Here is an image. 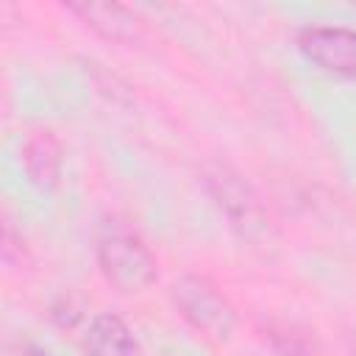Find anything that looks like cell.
<instances>
[{
    "mask_svg": "<svg viewBox=\"0 0 356 356\" xmlns=\"http://www.w3.org/2000/svg\"><path fill=\"white\" fill-rule=\"evenodd\" d=\"M36 356H47V353H36Z\"/></svg>",
    "mask_w": 356,
    "mask_h": 356,
    "instance_id": "obj_8",
    "label": "cell"
},
{
    "mask_svg": "<svg viewBox=\"0 0 356 356\" xmlns=\"http://www.w3.org/2000/svg\"><path fill=\"white\" fill-rule=\"evenodd\" d=\"M298 44L303 56L320 70L356 78V31L339 25H314L300 33Z\"/></svg>",
    "mask_w": 356,
    "mask_h": 356,
    "instance_id": "obj_4",
    "label": "cell"
},
{
    "mask_svg": "<svg viewBox=\"0 0 356 356\" xmlns=\"http://www.w3.org/2000/svg\"><path fill=\"white\" fill-rule=\"evenodd\" d=\"M72 14H78L89 28L114 42H134L139 36V19L114 3H72Z\"/></svg>",
    "mask_w": 356,
    "mask_h": 356,
    "instance_id": "obj_5",
    "label": "cell"
},
{
    "mask_svg": "<svg viewBox=\"0 0 356 356\" xmlns=\"http://www.w3.org/2000/svg\"><path fill=\"white\" fill-rule=\"evenodd\" d=\"M203 184L211 200L222 209V214L236 225L242 234H259L267 225V214L256 197V192L248 186V181L234 172L225 164H209L203 170Z\"/></svg>",
    "mask_w": 356,
    "mask_h": 356,
    "instance_id": "obj_3",
    "label": "cell"
},
{
    "mask_svg": "<svg viewBox=\"0 0 356 356\" xmlns=\"http://www.w3.org/2000/svg\"><path fill=\"white\" fill-rule=\"evenodd\" d=\"M22 167L31 178V184L50 189L58 181L61 172V147L50 134H36L22 147Z\"/></svg>",
    "mask_w": 356,
    "mask_h": 356,
    "instance_id": "obj_7",
    "label": "cell"
},
{
    "mask_svg": "<svg viewBox=\"0 0 356 356\" xmlns=\"http://www.w3.org/2000/svg\"><path fill=\"white\" fill-rule=\"evenodd\" d=\"M83 348L89 356H139L131 328L117 314H97L83 334Z\"/></svg>",
    "mask_w": 356,
    "mask_h": 356,
    "instance_id": "obj_6",
    "label": "cell"
},
{
    "mask_svg": "<svg viewBox=\"0 0 356 356\" xmlns=\"http://www.w3.org/2000/svg\"><path fill=\"white\" fill-rule=\"evenodd\" d=\"M97 264L120 292H142L156 278V259L128 228H108L97 239Z\"/></svg>",
    "mask_w": 356,
    "mask_h": 356,
    "instance_id": "obj_1",
    "label": "cell"
},
{
    "mask_svg": "<svg viewBox=\"0 0 356 356\" xmlns=\"http://www.w3.org/2000/svg\"><path fill=\"white\" fill-rule=\"evenodd\" d=\"M172 300L184 320L200 331L206 339L225 342L234 334L236 312L231 300L206 278L200 275H181L172 284Z\"/></svg>",
    "mask_w": 356,
    "mask_h": 356,
    "instance_id": "obj_2",
    "label": "cell"
}]
</instances>
